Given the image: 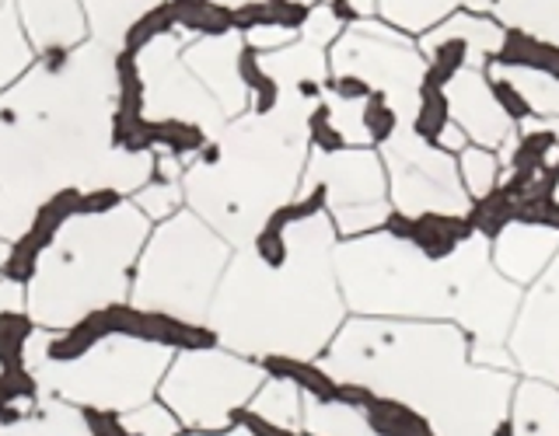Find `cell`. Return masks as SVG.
<instances>
[{"instance_id": "1", "label": "cell", "mask_w": 559, "mask_h": 436, "mask_svg": "<svg viewBox=\"0 0 559 436\" xmlns=\"http://www.w3.org/2000/svg\"><path fill=\"white\" fill-rule=\"evenodd\" d=\"M332 252L336 231L329 214L290 223V262L284 269H266L249 249L235 252L206 314L217 342L249 360H314L325 353L346 307Z\"/></svg>"}, {"instance_id": "2", "label": "cell", "mask_w": 559, "mask_h": 436, "mask_svg": "<svg viewBox=\"0 0 559 436\" xmlns=\"http://www.w3.org/2000/svg\"><path fill=\"white\" fill-rule=\"evenodd\" d=\"M308 109L284 98L276 112L227 119L192 157L182 196L227 244H249L276 206L297 196L308 165Z\"/></svg>"}, {"instance_id": "3", "label": "cell", "mask_w": 559, "mask_h": 436, "mask_svg": "<svg viewBox=\"0 0 559 436\" xmlns=\"http://www.w3.org/2000/svg\"><path fill=\"white\" fill-rule=\"evenodd\" d=\"M151 227L133 203H116L102 214L78 209L35 262L25 283L28 318L39 328L63 331L95 311L122 304Z\"/></svg>"}, {"instance_id": "4", "label": "cell", "mask_w": 559, "mask_h": 436, "mask_svg": "<svg viewBox=\"0 0 559 436\" xmlns=\"http://www.w3.org/2000/svg\"><path fill=\"white\" fill-rule=\"evenodd\" d=\"M489 262V241L472 238L448 262H427L413 244L389 234L346 238L332 252L343 304L371 318H451L459 322L465 290Z\"/></svg>"}, {"instance_id": "5", "label": "cell", "mask_w": 559, "mask_h": 436, "mask_svg": "<svg viewBox=\"0 0 559 436\" xmlns=\"http://www.w3.org/2000/svg\"><path fill=\"white\" fill-rule=\"evenodd\" d=\"M227 262H231V244L214 227L192 209L171 214L151 227L136 255L130 304L179 322L206 325Z\"/></svg>"}, {"instance_id": "6", "label": "cell", "mask_w": 559, "mask_h": 436, "mask_svg": "<svg viewBox=\"0 0 559 436\" xmlns=\"http://www.w3.org/2000/svg\"><path fill=\"white\" fill-rule=\"evenodd\" d=\"M175 360V349L109 331L81 356L63 363H43L35 371L39 388L87 412H130L151 401L154 388Z\"/></svg>"}, {"instance_id": "7", "label": "cell", "mask_w": 559, "mask_h": 436, "mask_svg": "<svg viewBox=\"0 0 559 436\" xmlns=\"http://www.w3.org/2000/svg\"><path fill=\"white\" fill-rule=\"evenodd\" d=\"M266 380L259 360L231 353L224 346L182 349L162 377V401L179 423L197 433H217L238 423L259 384Z\"/></svg>"}, {"instance_id": "8", "label": "cell", "mask_w": 559, "mask_h": 436, "mask_svg": "<svg viewBox=\"0 0 559 436\" xmlns=\"http://www.w3.org/2000/svg\"><path fill=\"white\" fill-rule=\"evenodd\" d=\"M329 74L364 77L374 92L389 95L409 122L424 81V52L413 35L392 28L381 17H364L343 28L340 39L329 46Z\"/></svg>"}, {"instance_id": "9", "label": "cell", "mask_w": 559, "mask_h": 436, "mask_svg": "<svg viewBox=\"0 0 559 436\" xmlns=\"http://www.w3.org/2000/svg\"><path fill=\"white\" fill-rule=\"evenodd\" d=\"M381 150L384 171H389V199L402 214H427V209H444V214H468V192L459 179V157L424 144L419 136L402 126L395 140Z\"/></svg>"}, {"instance_id": "10", "label": "cell", "mask_w": 559, "mask_h": 436, "mask_svg": "<svg viewBox=\"0 0 559 436\" xmlns=\"http://www.w3.org/2000/svg\"><path fill=\"white\" fill-rule=\"evenodd\" d=\"M182 46V35L168 32L157 35L154 43H147L133 57L140 87H144V119H186L214 136L221 133L227 116L197 81V74L186 66Z\"/></svg>"}, {"instance_id": "11", "label": "cell", "mask_w": 559, "mask_h": 436, "mask_svg": "<svg viewBox=\"0 0 559 436\" xmlns=\"http://www.w3.org/2000/svg\"><path fill=\"white\" fill-rule=\"evenodd\" d=\"M308 185L325 189L329 209L389 199V171H384L378 147H346L340 154L311 150L297 189H308Z\"/></svg>"}, {"instance_id": "12", "label": "cell", "mask_w": 559, "mask_h": 436, "mask_svg": "<svg viewBox=\"0 0 559 436\" xmlns=\"http://www.w3.org/2000/svg\"><path fill=\"white\" fill-rule=\"evenodd\" d=\"M241 49L245 39L241 32H227V35H203V39H192L182 46V60L186 66L197 74V81L210 92L221 105V112L227 119H238L249 112V87L241 81Z\"/></svg>"}, {"instance_id": "13", "label": "cell", "mask_w": 559, "mask_h": 436, "mask_svg": "<svg viewBox=\"0 0 559 436\" xmlns=\"http://www.w3.org/2000/svg\"><path fill=\"white\" fill-rule=\"evenodd\" d=\"M444 92L451 101V119L465 130V136L472 140V144L489 147V150H500L507 144V136L514 133V122L503 116L493 92H489L483 66L462 70Z\"/></svg>"}, {"instance_id": "14", "label": "cell", "mask_w": 559, "mask_h": 436, "mask_svg": "<svg viewBox=\"0 0 559 436\" xmlns=\"http://www.w3.org/2000/svg\"><path fill=\"white\" fill-rule=\"evenodd\" d=\"M559 252V231L538 223H511L489 241V258L493 266L518 287H528L549 269V262Z\"/></svg>"}, {"instance_id": "15", "label": "cell", "mask_w": 559, "mask_h": 436, "mask_svg": "<svg viewBox=\"0 0 559 436\" xmlns=\"http://www.w3.org/2000/svg\"><path fill=\"white\" fill-rule=\"evenodd\" d=\"M14 8L39 57L87 43V17L81 0H14Z\"/></svg>"}, {"instance_id": "16", "label": "cell", "mask_w": 559, "mask_h": 436, "mask_svg": "<svg viewBox=\"0 0 559 436\" xmlns=\"http://www.w3.org/2000/svg\"><path fill=\"white\" fill-rule=\"evenodd\" d=\"M507 423L511 436H559V391L542 377L514 384Z\"/></svg>"}, {"instance_id": "17", "label": "cell", "mask_w": 559, "mask_h": 436, "mask_svg": "<svg viewBox=\"0 0 559 436\" xmlns=\"http://www.w3.org/2000/svg\"><path fill=\"white\" fill-rule=\"evenodd\" d=\"M472 238H476V231H472V223H468L465 214L427 209V214L413 217L406 244H413V249L427 262H448V258L459 255Z\"/></svg>"}, {"instance_id": "18", "label": "cell", "mask_w": 559, "mask_h": 436, "mask_svg": "<svg viewBox=\"0 0 559 436\" xmlns=\"http://www.w3.org/2000/svg\"><path fill=\"white\" fill-rule=\"evenodd\" d=\"M157 4H162V0H81L84 17H87V35L112 52H119L127 32Z\"/></svg>"}, {"instance_id": "19", "label": "cell", "mask_w": 559, "mask_h": 436, "mask_svg": "<svg viewBox=\"0 0 559 436\" xmlns=\"http://www.w3.org/2000/svg\"><path fill=\"white\" fill-rule=\"evenodd\" d=\"M245 412H252L262 423H270L276 429H294L301 433V415H305V395L297 391V384H290L287 377H273L266 374V380L259 384V391L252 395V401L245 405Z\"/></svg>"}, {"instance_id": "20", "label": "cell", "mask_w": 559, "mask_h": 436, "mask_svg": "<svg viewBox=\"0 0 559 436\" xmlns=\"http://www.w3.org/2000/svg\"><path fill=\"white\" fill-rule=\"evenodd\" d=\"M360 409L378 436H441L427 412H419L416 405H409V401H402V398L371 391L364 398Z\"/></svg>"}, {"instance_id": "21", "label": "cell", "mask_w": 559, "mask_h": 436, "mask_svg": "<svg viewBox=\"0 0 559 436\" xmlns=\"http://www.w3.org/2000/svg\"><path fill=\"white\" fill-rule=\"evenodd\" d=\"M301 429L308 436H378L360 405H349V401H322V398H305Z\"/></svg>"}, {"instance_id": "22", "label": "cell", "mask_w": 559, "mask_h": 436, "mask_svg": "<svg viewBox=\"0 0 559 436\" xmlns=\"http://www.w3.org/2000/svg\"><path fill=\"white\" fill-rule=\"evenodd\" d=\"M39 60V52L32 49L28 35L22 28V17H17L14 0L0 11V92H8L17 81H22L32 63Z\"/></svg>"}, {"instance_id": "23", "label": "cell", "mask_w": 559, "mask_h": 436, "mask_svg": "<svg viewBox=\"0 0 559 436\" xmlns=\"http://www.w3.org/2000/svg\"><path fill=\"white\" fill-rule=\"evenodd\" d=\"M493 14L503 28H524L559 46V0H497Z\"/></svg>"}, {"instance_id": "24", "label": "cell", "mask_w": 559, "mask_h": 436, "mask_svg": "<svg viewBox=\"0 0 559 436\" xmlns=\"http://www.w3.org/2000/svg\"><path fill=\"white\" fill-rule=\"evenodd\" d=\"M459 8L462 0H378V17L416 39Z\"/></svg>"}, {"instance_id": "25", "label": "cell", "mask_w": 559, "mask_h": 436, "mask_svg": "<svg viewBox=\"0 0 559 436\" xmlns=\"http://www.w3.org/2000/svg\"><path fill=\"white\" fill-rule=\"evenodd\" d=\"M518 203H521L518 192L497 185L493 192H486V196L472 199V206H468V214H465V217H468V223H472V231H476V238L493 241L500 231H507V227H511V223L518 220Z\"/></svg>"}, {"instance_id": "26", "label": "cell", "mask_w": 559, "mask_h": 436, "mask_svg": "<svg viewBox=\"0 0 559 436\" xmlns=\"http://www.w3.org/2000/svg\"><path fill=\"white\" fill-rule=\"evenodd\" d=\"M459 179L468 192V199H479L486 192H493L503 179V165H500V154L489 150V147H476L468 144L459 154Z\"/></svg>"}, {"instance_id": "27", "label": "cell", "mask_w": 559, "mask_h": 436, "mask_svg": "<svg viewBox=\"0 0 559 436\" xmlns=\"http://www.w3.org/2000/svg\"><path fill=\"white\" fill-rule=\"evenodd\" d=\"M409 133L419 136L424 144L437 147L441 133L451 126V101L448 92H437V87H419L416 105H413V116H409Z\"/></svg>"}, {"instance_id": "28", "label": "cell", "mask_w": 559, "mask_h": 436, "mask_svg": "<svg viewBox=\"0 0 559 436\" xmlns=\"http://www.w3.org/2000/svg\"><path fill=\"white\" fill-rule=\"evenodd\" d=\"M402 126H406V116L399 112V105L384 92H374L367 101H360V130L367 147H384L389 140H395Z\"/></svg>"}, {"instance_id": "29", "label": "cell", "mask_w": 559, "mask_h": 436, "mask_svg": "<svg viewBox=\"0 0 559 436\" xmlns=\"http://www.w3.org/2000/svg\"><path fill=\"white\" fill-rule=\"evenodd\" d=\"M392 199H378V203H354V206H332L329 209V220H332V231L336 238H364V234H374L384 227V217H389Z\"/></svg>"}, {"instance_id": "30", "label": "cell", "mask_w": 559, "mask_h": 436, "mask_svg": "<svg viewBox=\"0 0 559 436\" xmlns=\"http://www.w3.org/2000/svg\"><path fill=\"white\" fill-rule=\"evenodd\" d=\"M116 423L122 429V436H179L182 423L165 401H144L130 412H119Z\"/></svg>"}, {"instance_id": "31", "label": "cell", "mask_w": 559, "mask_h": 436, "mask_svg": "<svg viewBox=\"0 0 559 436\" xmlns=\"http://www.w3.org/2000/svg\"><path fill=\"white\" fill-rule=\"evenodd\" d=\"M182 182H147L140 192H133V206L144 214L151 223H162L168 220L171 214H179L182 206Z\"/></svg>"}, {"instance_id": "32", "label": "cell", "mask_w": 559, "mask_h": 436, "mask_svg": "<svg viewBox=\"0 0 559 436\" xmlns=\"http://www.w3.org/2000/svg\"><path fill=\"white\" fill-rule=\"evenodd\" d=\"M483 70H486L489 92H493L497 105L503 109V116L514 122V126H518V122H524V119H532V116H535V112H532V105H528V98H524V92L518 87V81H514L511 70H500V66H493V63H486Z\"/></svg>"}, {"instance_id": "33", "label": "cell", "mask_w": 559, "mask_h": 436, "mask_svg": "<svg viewBox=\"0 0 559 436\" xmlns=\"http://www.w3.org/2000/svg\"><path fill=\"white\" fill-rule=\"evenodd\" d=\"M343 35V25L332 17L322 4H314L311 8V14H308V22H305V28H301V39H308V43H314V46H322V49H329L332 43H336Z\"/></svg>"}, {"instance_id": "34", "label": "cell", "mask_w": 559, "mask_h": 436, "mask_svg": "<svg viewBox=\"0 0 559 436\" xmlns=\"http://www.w3.org/2000/svg\"><path fill=\"white\" fill-rule=\"evenodd\" d=\"M468 144H472V140L465 136V130H462V126H459V122H454V119H451V126H448V130L441 133V140H437V147H441V150H448V154H454V157H459V154H462V150H465Z\"/></svg>"}, {"instance_id": "35", "label": "cell", "mask_w": 559, "mask_h": 436, "mask_svg": "<svg viewBox=\"0 0 559 436\" xmlns=\"http://www.w3.org/2000/svg\"><path fill=\"white\" fill-rule=\"evenodd\" d=\"M189 436H252V429L245 426V423H235V426L217 429V433H189Z\"/></svg>"}, {"instance_id": "36", "label": "cell", "mask_w": 559, "mask_h": 436, "mask_svg": "<svg viewBox=\"0 0 559 436\" xmlns=\"http://www.w3.org/2000/svg\"><path fill=\"white\" fill-rule=\"evenodd\" d=\"M493 4H497V0H462L465 11H479V14H489V11H493Z\"/></svg>"}, {"instance_id": "37", "label": "cell", "mask_w": 559, "mask_h": 436, "mask_svg": "<svg viewBox=\"0 0 559 436\" xmlns=\"http://www.w3.org/2000/svg\"><path fill=\"white\" fill-rule=\"evenodd\" d=\"M11 252H14V241L0 238V276H4V269H8V262H11Z\"/></svg>"}, {"instance_id": "38", "label": "cell", "mask_w": 559, "mask_h": 436, "mask_svg": "<svg viewBox=\"0 0 559 436\" xmlns=\"http://www.w3.org/2000/svg\"><path fill=\"white\" fill-rule=\"evenodd\" d=\"M8 4H11V0H0V11H4V8H8Z\"/></svg>"}]
</instances>
